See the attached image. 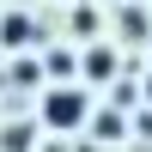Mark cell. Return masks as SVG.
I'll return each instance as SVG.
<instances>
[{
    "mask_svg": "<svg viewBox=\"0 0 152 152\" xmlns=\"http://www.w3.org/2000/svg\"><path fill=\"white\" fill-rule=\"evenodd\" d=\"M49 73H55V79H67V73H73V55H67V49H55V55H49Z\"/></svg>",
    "mask_w": 152,
    "mask_h": 152,
    "instance_id": "8992f818",
    "label": "cell"
},
{
    "mask_svg": "<svg viewBox=\"0 0 152 152\" xmlns=\"http://www.w3.org/2000/svg\"><path fill=\"white\" fill-rule=\"evenodd\" d=\"M91 122V97H85V85H49L43 91V128L55 134H73Z\"/></svg>",
    "mask_w": 152,
    "mask_h": 152,
    "instance_id": "6da1fadb",
    "label": "cell"
},
{
    "mask_svg": "<svg viewBox=\"0 0 152 152\" xmlns=\"http://www.w3.org/2000/svg\"><path fill=\"white\" fill-rule=\"evenodd\" d=\"M116 67H122V61H116L110 43H91V49H85V79H116Z\"/></svg>",
    "mask_w": 152,
    "mask_h": 152,
    "instance_id": "7a4b0ae2",
    "label": "cell"
},
{
    "mask_svg": "<svg viewBox=\"0 0 152 152\" xmlns=\"http://www.w3.org/2000/svg\"><path fill=\"white\" fill-rule=\"evenodd\" d=\"M91 134H97V140H122V134H128V122H122L116 110H97V116H91Z\"/></svg>",
    "mask_w": 152,
    "mask_h": 152,
    "instance_id": "277c9868",
    "label": "cell"
},
{
    "mask_svg": "<svg viewBox=\"0 0 152 152\" xmlns=\"http://www.w3.org/2000/svg\"><path fill=\"white\" fill-rule=\"evenodd\" d=\"M31 43V18H24V12H6V18H0V49H24Z\"/></svg>",
    "mask_w": 152,
    "mask_h": 152,
    "instance_id": "3957f363",
    "label": "cell"
},
{
    "mask_svg": "<svg viewBox=\"0 0 152 152\" xmlns=\"http://www.w3.org/2000/svg\"><path fill=\"white\" fill-rule=\"evenodd\" d=\"M31 134H37V128H24V122H12L0 146H6V152H31Z\"/></svg>",
    "mask_w": 152,
    "mask_h": 152,
    "instance_id": "5b68a950",
    "label": "cell"
},
{
    "mask_svg": "<svg viewBox=\"0 0 152 152\" xmlns=\"http://www.w3.org/2000/svg\"><path fill=\"white\" fill-rule=\"evenodd\" d=\"M146 104H152V73H146Z\"/></svg>",
    "mask_w": 152,
    "mask_h": 152,
    "instance_id": "52a82bcc",
    "label": "cell"
}]
</instances>
